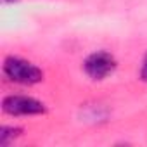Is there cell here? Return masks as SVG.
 <instances>
[{"mask_svg": "<svg viewBox=\"0 0 147 147\" xmlns=\"http://www.w3.org/2000/svg\"><path fill=\"white\" fill-rule=\"evenodd\" d=\"M2 73L9 82L16 85H24V87L38 85L43 82V76H45L43 71L35 62L19 55H7L2 64Z\"/></svg>", "mask_w": 147, "mask_h": 147, "instance_id": "6da1fadb", "label": "cell"}, {"mask_svg": "<svg viewBox=\"0 0 147 147\" xmlns=\"http://www.w3.org/2000/svg\"><path fill=\"white\" fill-rule=\"evenodd\" d=\"M2 111L9 116H40L47 114V106L31 95H5L2 99Z\"/></svg>", "mask_w": 147, "mask_h": 147, "instance_id": "3957f363", "label": "cell"}, {"mask_svg": "<svg viewBox=\"0 0 147 147\" xmlns=\"http://www.w3.org/2000/svg\"><path fill=\"white\" fill-rule=\"evenodd\" d=\"M23 128L18 125H2L0 128V147H7L23 135Z\"/></svg>", "mask_w": 147, "mask_h": 147, "instance_id": "277c9868", "label": "cell"}, {"mask_svg": "<svg viewBox=\"0 0 147 147\" xmlns=\"http://www.w3.org/2000/svg\"><path fill=\"white\" fill-rule=\"evenodd\" d=\"M138 76H140V80H142V82H145V83H147V54H145V55H144V59H142Z\"/></svg>", "mask_w": 147, "mask_h": 147, "instance_id": "5b68a950", "label": "cell"}, {"mask_svg": "<svg viewBox=\"0 0 147 147\" xmlns=\"http://www.w3.org/2000/svg\"><path fill=\"white\" fill-rule=\"evenodd\" d=\"M116 67H118V61L107 50H95V52L88 54L83 61L85 75L94 82H102V80L109 78L116 71Z\"/></svg>", "mask_w": 147, "mask_h": 147, "instance_id": "7a4b0ae2", "label": "cell"}, {"mask_svg": "<svg viewBox=\"0 0 147 147\" xmlns=\"http://www.w3.org/2000/svg\"><path fill=\"white\" fill-rule=\"evenodd\" d=\"M4 4H14V2H18V0H2Z\"/></svg>", "mask_w": 147, "mask_h": 147, "instance_id": "8992f818", "label": "cell"}]
</instances>
